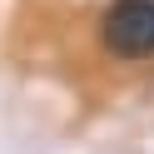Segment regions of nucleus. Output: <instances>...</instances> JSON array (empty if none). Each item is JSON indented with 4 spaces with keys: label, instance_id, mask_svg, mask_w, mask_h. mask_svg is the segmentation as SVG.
Here are the masks:
<instances>
[{
    "label": "nucleus",
    "instance_id": "obj_1",
    "mask_svg": "<svg viewBox=\"0 0 154 154\" xmlns=\"http://www.w3.org/2000/svg\"><path fill=\"white\" fill-rule=\"evenodd\" d=\"M100 40L119 60H149L154 55V0H114L100 15Z\"/></svg>",
    "mask_w": 154,
    "mask_h": 154
}]
</instances>
